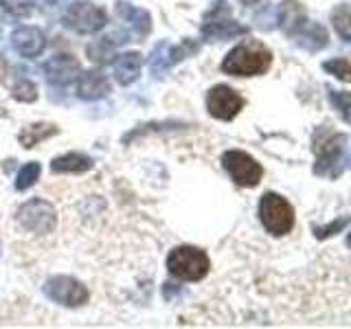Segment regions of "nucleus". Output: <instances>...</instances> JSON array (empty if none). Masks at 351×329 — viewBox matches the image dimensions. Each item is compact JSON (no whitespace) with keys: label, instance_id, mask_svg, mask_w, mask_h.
Here are the masks:
<instances>
[{"label":"nucleus","instance_id":"nucleus-2","mask_svg":"<svg viewBox=\"0 0 351 329\" xmlns=\"http://www.w3.org/2000/svg\"><path fill=\"white\" fill-rule=\"evenodd\" d=\"M272 64V53L259 42H246L239 44L233 51H230L224 62H222V71L235 77H257L268 73Z\"/></svg>","mask_w":351,"mask_h":329},{"label":"nucleus","instance_id":"nucleus-5","mask_svg":"<svg viewBox=\"0 0 351 329\" xmlns=\"http://www.w3.org/2000/svg\"><path fill=\"white\" fill-rule=\"evenodd\" d=\"M248 27H241L239 22L230 18V7L226 0H215V5L208 9L202 25V36L208 40H230L237 36H246Z\"/></svg>","mask_w":351,"mask_h":329},{"label":"nucleus","instance_id":"nucleus-7","mask_svg":"<svg viewBox=\"0 0 351 329\" xmlns=\"http://www.w3.org/2000/svg\"><path fill=\"white\" fill-rule=\"evenodd\" d=\"M18 222L25 230H31V233H38V235H47L55 228L58 224V213L55 208L47 202V200H29L27 204H22L18 208Z\"/></svg>","mask_w":351,"mask_h":329},{"label":"nucleus","instance_id":"nucleus-23","mask_svg":"<svg viewBox=\"0 0 351 329\" xmlns=\"http://www.w3.org/2000/svg\"><path fill=\"white\" fill-rule=\"evenodd\" d=\"M323 71L329 73V75H334L336 80L340 82H351V62L345 60V58H336V60H327L323 62Z\"/></svg>","mask_w":351,"mask_h":329},{"label":"nucleus","instance_id":"nucleus-22","mask_svg":"<svg viewBox=\"0 0 351 329\" xmlns=\"http://www.w3.org/2000/svg\"><path fill=\"white\" fill-rule=\"evenodd\" d=\"M349 222H351V215H343V217H338V219H334V222H329V224H325V226H312V233H314V237L316 239H329V237H334V235H338V233H343V230L349 226Z\"/></svg>","mask_w":351,"mask_h":329},{"label":"nucleus","instance_id":"nucleus-3","mask_svg":"<svg viewBox=\"0 0 351 329\" xmlns=\"http://www.w3.org/2000/svg\"><path fill=\"white\" fill-rule=\"evenodd\" d=\"M208 268H211V261L206 252L195 246H178L167 257V270L182 281H200L208 274Z\"/></svg>","mask_w":351,"mask_h":329},{"label":"nucleus","instance_id":"nucleus-11","mask_svg":"<svg viewBox=\"0 0 351 329\" xmlns=\"http://www.w3.org/2000/svg\"><path fill=\"white\" fill-rule=\"evenodd\" d=\"M195 51H197V44H193V42H184V44H180V47H171V44H167V42H160L152 55L149 66H152L154 75L160 77L165 71H169L171 66L182 62L184 58H189V55Z\"/></svg>","mask_w":351,"mask_h":329},{"label":"nucleus","instance_id":"nucleus-25","mask_svg":"<svg viewBox=\"0 0 351 329\" xmlns=\"http://www.w3.org/2000/svg\"><path fill=\"white\" fill-rule=\"evenodd\" d=\"M11 95H14L16 99H20V101H36L38 99L36 84H31L29 80H20L18 84H14Z\"/></svg>","mask_w":351,"mask_h":329},{"label":"nucleus","instance_id":"nucleus-18","mask_svg":"<svg viewBox=\"0 0 351 329\" xmlns=\"http://www.w3.org/2000/svg\"><path fill=\"white\" fill-rule=\"evenodd\" d=\"M117 9H119V14L138 31V36H147L149 29H152V16L145 9H138V7L128 5V3H119Z\"/></svg>","mask_w":351,"mask_h":329},{"label":"nucleus","instance_id":"nucleus-6","mask_svg":"<svg viewBox=\"0 0 351 329\" xmlns=\"http://www.w3.org/2000/svg\"><path fill=\"white\" fill-rule=\"evenodd\" d=\"M106 11L101 7H97L88 0H77V3L69 5L64 14V25L77 31L84 33V36H90V33H97L106 27Z\"/></svg>","mask_w":351,"mask_h":329},{"label":"nucleus","instance_id":"nucleus-28","mask_svg":"<svg viewBox=\"0 0 351 329\" xmlns=\"http://www.w3.org/2000/svg\"><path fill=\"white\" fill-rule=\"evenodd\" d=\"M347 246H351V233L347 235Z\"/></svg>","mask_w":351,"mask_h":329},{"label":"nucleus","instance_id":"nucleus-12","mask_svg":"<svg viewBox=\"0 0 351 329\" xmlns=\"http://www.w3.org/2000/svg\"><path fill=\"white\" fill-rule=\"evenodd\" d=\"M288 38H292L307 53H318V51H323L327 44H329V33H327V29L323 25L310 22L307 18L294 31L288 33Z\"/></svg>","mask_w":351,"mask_h":329},{"label":"nucleus","instance_id":"nucleus-26","mask_svg":"<svg viewBox=\"0 0 351 329\" xmlns=\"http://www.w3.org/2000/svg\"><path fill=\"white\" fill-rule=\"evenodd\" d=\"M0 5L14 16H29L33 5H36V0H0Z\"/></svg>","mask_w":351,"mask_h":329},{"label":"nucleus","instance_id":"nucleus-4","mask_svg":"<svg viewBox=\"0 0 351 329\" xmlns=\"http://www.w3.org/2000/svg\"><path fill=\"white\" fill-rule=\"evenodd\" d=\"M259 219L270 235H288L294 228V208L279 193H266L259 200Z\"/></svg>","mask_w":351,"mask_h":329},{"label":"nucleus","instance_id":"nucleus-15","mask_svg":"<svg viewBox=\"0 0 351 329\" xmlns=\"http://www.w3.org/2000/svg\"><path fill=\"white\" fill-rule=\"evenodd\" d=\"M80 86H77V95L82 99H101L110 93V82L106 80V75L101 71H90L86 75H80Z\"/></svg>","mask_w":351,"mask_h":329},{"label":"nucleus","instance_id":"nucleus-10","mask_svg":"<svg viewBox=\"0 0 351 329\" xmlns=\"http://www.w3.org/2000/svg\"><path fill=\"white\" fill-rule=\"evenodd\" d=\"M44 294L51 301L69 307H80L88 301V290L80 281H75L73 277H51L44 283Z\"/></svg>","mask_w":351,"mask_h":329},{"label":"nucleus","instance_id":"nucleus-21","mask_svg":"<svg viewBox=\"0 0 351 329\" xmlns=\"http://www.w3.org/2000/svg\"><path fill=\"white\" fill-rule=\"evenodd\" d=\"M329 103L338 110V114L343 117L347 125H351V93L347 90H329Z\"/></svg>","mask_w":351,"mask_h":329},{"label":"nucleus","instance_id":"nucleus-19","mask_svg":"<svg viewBox=\"0 0 351 329\" xmlns=\"http://www.w3.org/2000/svg\"><path fill=\"white\" fill-rule=\"evenodd\" d=\"M332 22L340 40L351 42V5H338L332 11Z\"/></svg>","mask_w":351,"mask_h":329},{"label":"nucleus","instance_id":"nucleus-14","mask_svg":"<svg viewBox=\"0 0 351 329\" xmlns=\"http://www.w3.org/2000/svg\"><path fill=\"white\" fill-rule=\"evenodd\" d=\"M11 42H14L16 51L22 58H38L44 51V47H47V38H44V33L36 27L16 29L14 36H11Z\"/></svg>","mask_w":351,"mask_h":329},{"label":"nucleus","instance_id":"nucleus-8","mask_svg":"<svg viewBox=\"0 0 351 329\" xmlns=\"http://www.w3.org/2000/svg\"><path fill=\"white\" fill-rule=\"evenodd\" d=\"M222 164L239 186H257L263 178V167L246 151L230 149L222 156Z\"/></svg>","mask_w":351,"mask_h":329},{"label":"nucleus","instance_id":"nucleus-20","mask_svg":"<svg viewBox=\"0 0 351 329\" xmlns=\"http://www.w3.org/2000/svg\"><path fill=\"white\" fill-rule=\"evenodd\" d=\"M53 134H58V127L55 125H47V123H38V125H31L27 127L25 132L20 134V143H22V147H36V143L42 141V138H47V136H53Z\"/></svg>","mask_w":351,"mask_h":329},{"label":"nucleus","instance_id":"nucleus-24","mask_svg":"<svg viewBox=\"0 0 351 329\" xmlns=\"http://www.w3.org/2000/svg\"><path fill=\"white\" fill-rule=\"evenodd\" d=\"M38 178H40V164L38 162H29V164H25V167L18 171L16 189L18 191H25V189H29V186L36 184Z\"/></svg>","mask_w":351,"mask_h":329},{"label":"nucleus","instance_id":"nucleus-13","mask_svg":"<svg viewBox=\"0 0 351 329\" xmlns=\"http://www.w3.org/2000/svg\"><path fill=\"white\" fill-rule=\"evenodd\" d=\"M44 73H47V80L51 84L66 86L82 75V64L77 62L73 55L60 53V55H53V58L44 64Z\"/></svg>","mask_w":351,"mask_h":329},{"label":"nucleus","instance_id":"nucleus-1","mask_svg":"<svg viewBox=\"0 0 351 329\" xmlns=\"http://www.w3.org/2000/svg\"><path fill=\"white\" fill-rule=\"evenodd\" d=\"M349 138L343 132L329 130L327 125H321L314 132L312 138V151L316 156L314 162V173L323 175V178L336 180L340 173L349 167Z\"/></svg>","mask_w":351,"mask_h":329},{"label":"nucleus","instance_id":"nucleus-9","mask_svg":"<svg viewBox=\"0 0 351 329\" xmlns=\"http://www.w3.org/2000/svg\"><path fill=\"white\" fill-rule=\"evenodd\" d=\"M206 108L208 114L219 119V121H230L239 114V110L244 108V97L237 90H233L230 86L219 84L211 88L206 95Z\"/></svg>","mask_w":351,"mask_h":329},{"label":"nucleus","instance_id":"nucleus-27","mask_svg":"<svg viewBox=\"0 0 351 329\" xmlns=\"http://www.w3.org/2000/svg\"><path fill=\"white\" fill-rule=\"evenodd\" d=\"M244 5H255V3H259V0H241Z\"/></svg>","mask_w":351,"mask_h":329},{"label":"nucleus","instance_id":"nucleus-16","mask_svg":"<svg viewBox=\"0 0 351 329\" xmlns=\"http://www.w3.org/2000/svg\"><path fill=\"white\" fill-rule=\"evenodd\" d=\"M112 71H114V80L121 86L132 84L138 77V73H141V55L138 53H123V55H119L114 66H112Z\"/></svg>","mask_w":351,"mask_h":329},{"label":"nucleus","instance_id":"nucleus-17","mask_svg":"<svg viewBox=\"0 0 351 329\" xmlns=\"http://www.w3.org/2000/svg\"><path fill=\"white\" fill-rule=\"evenodd\" d=\"M51 169L55 173H84L88 169H93V158H88L86 154L80 151H71L55 158L51 162Z\"/></svg>","mask_w":351,"mask_h":329}]
</instances>
